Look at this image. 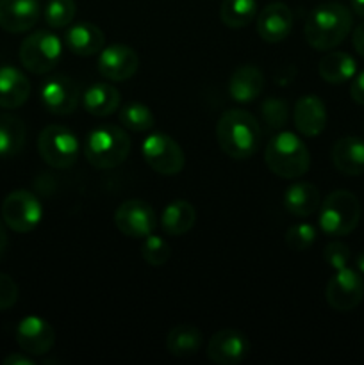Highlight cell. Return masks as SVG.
I'll return each mask as SVG.
<instances>
[{
	"mask_svg": "<svg viewBox=\"0 0 364 365\" xmlns=\"http://www.w3.org/2000/svg\"><path fill=\"white\" fill-rule=\"evenodd\" d=\"M216 139L221 152L231 159H250L261 145L259 121L245 109L225 110L218 120Z\"/></svg>",
	"mask_w": 364,
	"mask_h": 365,
	"instance_id": "obj_1",
	"label": "cell"
},
{
	"mask_svg": "<svg viewBox=\"0 0 364 365\" xmlns=\"http://www.w3.org/2000/svg\"><path fill=\"white\" fill-rule=\"evenodd\" d=\"M353 25L352 13L338 2H325L309 13L303 27L307 43L320 52H328L345 41Z\"/></svg>",
	"mask_w": 364,
	"mask_h": 365,
	"instance_id": "obj_2",
	"label": "cell"
},
{
	"mask_svg": "<svg viewBox=\"0 0 364 365\" xmlns=\"http://www.w3.org/2000/svg\"><path fill=\"white\" fill-rule=\"evenodd\" d=\"M82 153L96 170H113L127 160L131 153V138L116 125H98L86 135Z\"/></svg>",
	"mask_w": 364,
	"mask_h": 365,
	"instance_id": "obj_3",
	"label": "cell"
},
{
	"mask_svg": "<svg viewBox=\"0 0 364 365\" xmlns=\"http://www.w3.org/2000/svg\"><path fill=\"white\" fill-rule=\"evenodd\" d=\"M264 163L273 175L293 180L303 177L309 171L310 153L298 135L282 130L268 141Z\"/></svg>",
	"mask_w": 364,
	"mask_h": 365,
	"instance_id": "obj_4",
	"label": "cell"
},
{
	"mask_svg": "<svg viewBox=\"0 0 364 365\" xmlns=\"http://www.w3.org/2000/svg\"><path fill=\"white\" fill-rule=\"evenodd\" d=\"M320 228L330 237H345L352 234L360 220V202L352 191L330 192L320 205Z\"/></svg>",
	"mask_w": 364,
	"mask_h": 365,
	"instance_id": "obj_5",
	"label": "cell"
},
{
	"mask_svg": "<svg viewBox=\"0 0 364 365\" xmlns=\"http://www.w3.org/2000/svg\"><path fill=\"white\" fill-rule=\"evenodd\" d=\"M39 157L54 170H68L81 155V141L64 125H49L39 132Z\"/></svg>",
	"mask_w": 364,
	"mask_h": 365,
	"instance_id": "obj_6",
	"label": "cell"
},
{
	"mask_svg": "<svg viewBox=\"0 0 364 365\" xmlns=\"http://www.w3.org/2000/svg\"><path fill=\"white\" fill-rule=\"evenodd\" d=\"M63 56V43L54 32L36 31L29 34L20 45V63L34 75L52 71Z\"/></svg>",
	"mask_w": 364,
	"mask_h": 365,
	"instance_id": "obj_7",
	"label": "cell"
},
{
	"mask_svg": "<svg viewBox=\"0 0 364 365\" xmlns=\"http://www.w3.org/2000/svg\"><path fill=\"white\" fill-rule=\"evenodd\" d=\"M141 153L145 163L159 175L173 177L184 170V152H182L181 145L166 134L153 132V134L146 135L141 145Z\"/></svg>",
	"mask_w": 364,
	"mask_h": 365,
	"instance_id": "obj_8",
	"label": "cell"
},
{
	"mask_svg": "<svg viewBox=\"0 0 364 365\" xmlns=\"http://www.w3.org/2000/svg\"><path fill=\"white\" fill-rule=\"evenodd\" d=\"M2 220L6 227L16 234L32 232L43 220L41 202L25 189L9 192L2 202Z\"/></svg>",
	"mask_w": 364,
	"mask_h": 365,
	"instance_id": "obj_9",
	"label": "cell"
},
{
	"mask_svg": "<svg viewBox=\"0 0 364 365\" xmlns=\"http://www.w3.org/2000/svg\"><path fill=\"white\" fill-rule=\"evenodd\" d=\"M327 303L338 312L357 309L364 298V280L357 269L343 267L334 273L325 289Z\"/></svg>",
	"mask_w": 364,
	"mask_h": 365,
	"instance_id": "obj_10",
	"label": "cell"
},
{
	"mask_svg": "<svg viewBox=\"0 0 364 365\" xmlns=\"http://www.w3.org/2000/svg\"><path fill=\"white\" fill-rule=\"evenodd\" d=\"M114 225L125 237L145 239L157 227L156 210L143 200H127L114 210Z\"/></svg>",
	"mask_w": 364,
	"mask_h": 365,
	"instance_id": "obj_11",
	"label": "cell"
},
{
	"mask_svg": "<svg viewBox=\"0 0 364 365\" xmlns=\"http://www.w3.org/2000/svg\"><path fill=\"white\" fill-rule=\"evenodd\" d=\"M81 89L66 75H54L41 84L39 100L41 106L56 116H68L75 113L81 103Z\"/></svg>",
	"mask_w": 364,
	"mask_h": 365,
	"instance_id": "obj_12",
	"label": "cell"
},
{
	"mask_svg": "<svg viewBox=\"0 0 364 365\" xmlns=\"http://www.w3.org/2000/svg\"><path fill=\"white\" fill-rule=\"evenodd\" d=\"M139 68V56L134 48L127 45H111L103 46L98 53L96 70L106 81L125 82L136 75Z\"/></svg>",
	"mask_w": 364,
	"mask_h": 365,
	"instance_id": "obj_13",
	"label": "cell"
},
{
	"mask_svg": "<svg viewBox=\"0 0 364 365\" xmlns=\"http://www.w3.org/2000/svg\"><path fill=\"white\" fill-rule=\"evenodd\" d=\"M16 342L31 356L46 355L56 344V330L39 316H27L18 323Z\"/></svg>",
	"mask_w": 364,
	"mask_h": 365,
	"instance_id": "obj_14",
	"label": "cell"
},
{
	"mask_svg": "<svg viewBox=\"0 0 364 365\" xmlns=\"http://www.w3.org/2000/svg\"><path fill=\"white\" fill-rule=\"evenodd\" d=\"M248 337L238 330H220L211 337L207 359L218 365H238L250 355Z\"/></svg>",
	"mask_w": 364,
	"mask_h": 365,
	"instance_id": "obj_15",
	"label": "cell"
},
{
	"mask_svg": "<svg viewBox=\"0 0 364 365\" xmlns=\"http://www.w3.org/2000/svg\"><path fill=\"white\" fill-rule=\"evenodd\" d=\"M295 16L282 2H271L257 16V34L266 43H280L291 34Z\"/></svg>",
	"mask_w": 364,
	"mask_h": 365,
	"instance_id": "obj_16",
	"label": "cell"
},
{
	"mask_svg": "<svg viewBox=\"0 0 364 365\" xmlns=\"http://www.w3.org/2000/svg\"><path fill=\"white\" fill-rule=\"evenodd\" d=\"M39 0H0V27L11 34L27 32L38 24Z\"/></svg>",
	"mask_w": 364,
	"mask_h": 365,
	"instance_id": "obj_17",
	"label": "cell"
},
{
	"mask_svg": "<svg viewBox=\"0 0 364 365\" xmlns=\"http://www.w3.org/2000/svg\"><path fill=\"white\" fill-rule=\"evenodd\" d=\"M293 121L303 138H318L327 127V107L316 95H303L296 100Z\"/></svg>",
	"mask_w": 364,
	"mask_h": 365,
	"instance_id": "obj_18",
	"label": "cell"
},
{
	"mask_svg": "<svg viewBox=\"0 0 364 365\" xmlns=\"http://www.w3.org/2000/svg\"><path fill=\"white\" fill-rule=\"evenodd\" d=\"M64 45L74 56H98L106 46V36L98 25L91 24V21H81V24H74L68 27Z\"/></svg>",
	"mask_w": 364,
	"mask_h": 365,
	"instance_id": "obj_19",
	"label": "cell"
},
{
	"mask_svg": "<svg viewBox=\"0 0 364 365\" xmlns=\"http://www.w3.org/2000/svg\"><path fill=\"white\" fill-rule=\"evenodd\" d=\"M332 164L348 177L364 175V141L357 135H343L332 146Z\"/></svg>",
	"mask_w": 364,
	"mask_h": 365,
	"instance_id": "obj_20",
	"label": "cell"
},
{
	"mask_svg": "<svg viewBox=\"0 0 364 365\" xmlns=\"http://www.w3.org/2000/svg\"><path fill=\"white\" fill-rule=\"evenodd\" d=\"M31 96V82L27 75L11 64L0 66V107L18 109Z\"/></svg>",
	"mask_w": 364,
	"mask_h": 365,
	"instance_id": "obj_21",
	"label": "cell"
},
{
	"mask_svg": "<svg viewBox=\"0 0 364 365\" xmlns=\"http://www.w3.org/2000/svg\"><path fill=\"white\" fill-rule=\"evenodd\" d=\"M264 75L253 64H243V66L236 68L234 73L228 78V95L234 102L238 103H250L263 93Z\"/></svg>",
	"mask_w": 364,
	"mask_h": 365,
	"instance_id": "obj_22",
	"label": "cell"
},
{
	"mask_svg": "<svg viewBox=\"0 0 364 365\" xmlns=\"http://www.w3.org/2000/svg\"><path fill=\"white\" fill-rule=\"evenodd\" d=\"M82 107L88 114L95 118H107L120 109V91L109 82H96L82 93Z\"/></svg>",
	"mask_w": 364,
	"mask_h": 365,
	"instance_id": "obj_23",
	"label": "cell"
},
{
	"mask_svg": "<svg viewBox=\"0 0 364 365\" xmlns=\"http://www.w3.org/2000/svg\"><path fill=\"white\" fill-rule=\"evenodd\" d=\"M321 205L320 191L310 182H295L284 192V207L296 217L313 216Z\"/></svg>",
	"mask_w": 364,
	"mask_h": 365,
	"instance_id": "obj_24",
	"label": "cell"
},
{
	"mask_svg": "<svg viewBox=\"0 0 364 365\" xmlns=\"http://www.w3.org/2000/svg\"><path fill=\"white\" fill-rule=\"evenodd\" d=\"M196 223V210L186 200H175V202L168 203L161 216V228L164 234L177 237V235H184L195 227Z\"/></svg>",
	"mask_w": 364,
	"mask_h": 365,
	"instance_id": "obj_25",
	"label": "cell"
},
{
	"mask_svg": "<svg viewBox=\"0 0 364 365\" xmlns=\"http://www.w3.org/2000/svg\"><path fill=\"white\" fill-rule=\"evenodd\" d=\"M318 73L327 84H345L355 77L357 63L346 52H328L327 56L321 57Z\"/></svg>",
	"mask_w": 364,
	"mask_h": 365,
	"instance_id": "obj_26",
	"label": "cell"
},
{
	"mask_svg": "<svg viewBox=\"0 0 364 365\" xmlns=\"http://www.w3.org/2000/svg\"><path fill=\"white\" fill-rule=\"evenodd\" d=\"M202 331L193 324H177L166 335V349L177 359L196 355L202 348Z\"/></svg>",
	"mask_w": 364,
	"mask_h": 365,
	"instance_id": "obj_27",
	"label": "cell"
},
{
	"mask_svg": "<svg viewBox=\"0 0 364 365\" xmlns=\"http://www.w3.org/2000/svg\"><path fill=\"white\" fill-rule=\"evenodd\" d=\"M27 139L25 123L14 114L0 113V157H13L24 150Z\"/></svg>",
	"mask_w": 364,
	"mask_h": 365,
	"instance_id": "obj_28",
	"label": "cell"
},
{
	"mask_svg": "<svg viewBox=\"0 0 364 365\" xmlns=\"http://www.w3.org/2000/svg\"><path fill=\"white\" fill-rule=\"evenodd\" d=\"M257 16L256 0H223L220 7V20L228 29L246 27Z\"/></svg>",
	"mask_w": 364,
	"mask_h": 365,
	"instance_id": "obj_29",
	"label": "cell"
},
{
	"mask_svg": "<svg viewBox=\"0 0 364 365\" xmlns=\"http://www.w3.org/2000/svg\"><path fill=\"white\" fill-rule=\"evenodd\" d=\"M120 123L132 132L152 130L156 125V116L148 106L139 102H131L120 109Z\"/></svg>",
	"mask_w": 364,
	"mask_h": 365,
	"instance_id": "obj_30",
	"label": "cell"
},
{
	"mask_svg": "<svg viewBox=\"0 0 364 365\" xmlns=\"http://www.w3.org/2000/svg\"><path fill=\"white\" fill-rule=\"evenodd\" d=\"M77 14V4L75 0H49L45 7V21L52 29H63L74 21Z\"/></svg>",
	"mask_w": 364,
	"mask_h": 365,
	"instance_id": "obj_31",
	"label": "cell"
},
{
	"mask_svg": "<svg viewBox=\"0 0 364 365\" xmlns=\"http://www.w3.org/2000/svg\"><path fill=\"white\" fill-rule=\"evenodd\" d=\"M141 257L148 266L153 267H161L170 260L171 257V248L163 237L159 235H146L143 239V245H141Z\"/></svg>",
	"mask_w": 364,
	"mask_h": 365,
	"instance_id": "obj_32",
	"label": "cell"
},
{
	"mask_svg": "<svg viewBox=\"0 0 364 365\" xmlns=\"http://www.w3.org/2000/svg\"><path fill=\"white\" fill-rule=\"evenodd\" d=\"M261 114L266 128L270 130H280L289 118V107L285 100L280 98H268L261 106Z\"/></svg>",
	"mask_w": 364,
	"mask_h": 365,
	"instance_id": "obj_33",
	"label": "cell"
},
{
	"mask_svg": "<svg viewBox=\"0 0 364 365\" xmlns=\"http://www.w3.org/2000/svg\"><path fill=\"white\" fill-rule=\"evenodd\" d=\"M284 241L291 252H305L316 241V228L309 223L293 225L285 232Z\"/></svg>",
	"mask_w": 364,
	"mask_h": 365,
	"instance_id": "obj_34",
	"label": "cell"
},
{
	"mask_svg": "<svg viewBox=\"0 0 364 365\" xmlns=\"http://www.w3.org/2000/svg\"><path fill=\"white\" fill-rule=\"evenodd\" d=\"M350 259H352V253L350 248L341 241H330L323 250V260L332 267L334 271L343 269V267H348Z\"/></svg>",
	"mask_w": 364,
	"mask_h": 365,
	"instance_id": "obj_35",
	"label": "cell"
},
{
	"mask_svg": "<svg viewBox=\"0 0 364 365\" xmlns=\"http://www.w3.org/2000/svg\"><path fill=\"white\" fill-rule=\"evenodd\" d=\"M18 302V285L9 274L0 273V312L9 310Z\"/></svg>",
	"mask_w": 364,
	"mask_h": 365,
	"instance_id": "obj_36",
	"label": "cell"
},
{
	"mask_svg": "<svg viewBox=\"0 0 364 365\" xmlns=\"http://www.w3.org/2000/svg\"><path fill=\"white\" fill-rule=\"evenodd\" d=\"M350 95H352L353 102L364 107V70L353 77L352 86H350Z\"/></svg>",
	"mask_w": 364,
	"mask_h": 365,
	"instance_id": "obj_37",
	"label": "cell"
},
{
	"mask_svg": "<svg viewBox=\"0 0 364 365\" xmlns=\"http://www.w3.org/2000/svg\"><path fill=\"white\" fill-rule=\"evenodd\" d=\"M352 45H353V50H355V52L364 59V21L353 29Z\"/></svg>",
	"mask_w": 364,
	"mask_h": 365,
	"instance_id": "obj_38",
	"label": "cell"
},
{
	"mask_svg": "<svg viewBox=\"0 0 364 365\" xmlns=\"http://www.w3.org/2000/svg\"><path fill=\"white\" fill-rule=\"evenodd\" d=\"M4 365H34L36 362L31 359V355H27V353H13V355L6 356V359L2 360Z\"/></svg>",
	"mask_w": 364,
	"mask_h": 365,
	"instance_id": "obj_39",
	"label": "cell"
},
{
	"mask_svg": "<svg viewBox=\"0 0 364 365\" xmlns=\"http://www.w3.org/2000/svg\"><path fill=\"white\" fill-rule=\"evenodd\" d=\"M7 250V232H6V223L4 220H0V260L6 255Z\"/></svg>",
	"mask_w": 364,
	"mask_h": 365,
	"instance_id": "obj_40",
	"label": "cell"
},
{
	"mask_svg": "<svg viewBox=\"0 0 364 365\" xmlns=\"http://www.w3.org/2000/svg\"><path fill=\"white\" fill-rule=\"evenodd\" d=\"M352 9L357 16L364 18V0H352Z\"/></svg>",
	"mask_w": 364,
	"mask_h": 365,
	"instance_id": "obj_41",
	"label": "cell"
},
{
	"mask_svg": "<svg viewBox=\"0 0 364 365\" xmlns=\"http://www.w3.org/2000/svg\"><path fill=\"white\" fill-rule=\"evenodd\" d=\"M355 269L364 277V252H360L359 255L355 257Z\"/></svg>",
	"mask_w": 364,
	"mask_h": 365,
	"instance_id": "obj_42",
	"label": "cell"
}]
</instances>
